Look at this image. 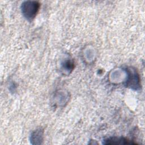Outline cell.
Returning a JSON list of instances; mask_svg holds the SVG:
<instances>
[{
    "label": "cell",
    "instance_id": "6da1fadb",
    "mask_svg": "<svg viewBox=\"0 0 145 145\" xmlns=\"http://www.w3.org/2000/svg\"><path fill=\"white\" fill-rule=\"evenodd\" d=\"M107 142H105V144H131L132 142H130L129 140L124 139L120 138H112L108 139L107 140H105Z\"/></svg>",
    "mask_w": 145,
    "mask_h": 145
}]
</instances>
